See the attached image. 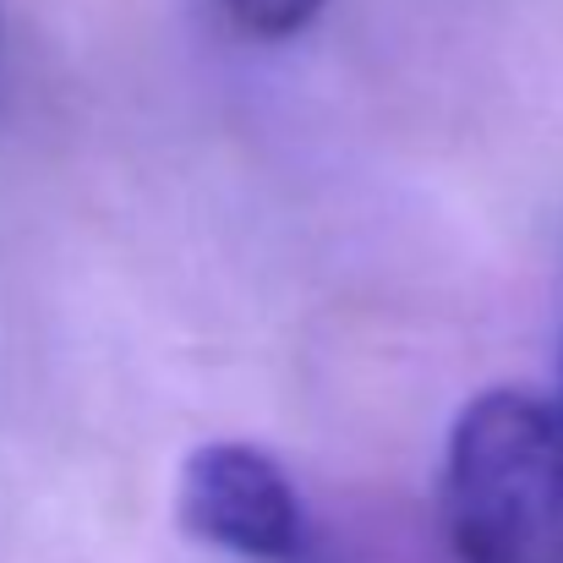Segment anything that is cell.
Returning a JSON list of instances; mask_svg holds the SVG:
<instances>
[{
    "mask_svg": "<svg viewBox=\"0 0 563 563\" xmlns=\"http://www.w3.org/2000/svg\"><path fill=\"white\" fill-rule=\"evenodd\" d=\"M460 563H563V416L520 388L476 394L443 460Z\"/></svg>",
    "mask_w": 563,
    "mask_h": 563,
    "instance_id": "obj_1",
    "label": "cell"
},
{
    "mask_svg": "<svg viewBox=\"0 0 563 563\" xmlns=\"http://www.w3.org/2000/svg\"><path fill=\"white\" fill-rule=\"evenodd\" d=\"M181 531L252 563H290L307 548V504L257 443H202L176 487Z\"/></svg>",
    "mask_w": 563,
    "mask_h": 563,
    "instance_id": "obj_2",
    "label": "cell"
},
{
    "mask_svg": "<svg viewBox=\"0 0 563 563\" xmlns=\"http://www.w3.org/2000/svg\"><path fill=\"white\" fill-rule=\"evenodd\" d=\"M230 11V22L252 38H290L301 33L329 0H219Z\"/></svg>",
    "mask_w": 563,
    "mask_h": 563,
    "instance_id": "obj_3",
    "label": "cell"
},
{
    "mask_svg": "<svg viewBox=\"0 0 563 563\" xmlns=\"http://www.w3.org/2000/svg\"><path fill=\"white\" fill-rule=\"evenodd\" d=\"M559 416H563V405H559Z\"/></svg>",
    "mask_w": 563,
    "mask_h": 563,
    "instance_id": "obj_4",
    "label": "cell"
}]
</instances>
